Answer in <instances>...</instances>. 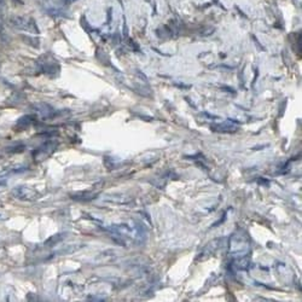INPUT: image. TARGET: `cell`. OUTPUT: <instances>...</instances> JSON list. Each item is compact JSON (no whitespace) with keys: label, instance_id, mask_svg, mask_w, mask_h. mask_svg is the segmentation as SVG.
Instances as JSON below:
<instances>
[{"label":"cell","instance_id":"obj_1","mask_svg":"<svg viewBox=\"0 0 302 302\" xmlns=\"http://www.w3.org/2000/svg\"><path fill=\"white\" fill-rule=\"evenodd\" d=\"M12 195L18 198V200H22V201H32L34 200V194L27 189V188H16L12 190Z\"/></svg>","mask_w":302,"mask_h":302},{"label":"cell","instance_id":"obj_2","mask_svg":"<svg viewBox=\"0 0 302 302\" xmlns=\"http://www.w3.org/2000/svg\"><path fill=\"white\" fill-rule=\"evenodd\" d=\"M30 120H32V117H29V116H23V117H21V118L18 120L17 124H18L19 127H27V126L30 124Z\"/></svg>","mask_w":302,"mask_h":302},{"label":"cell","instance_id":"obj_3","mask_svg":"<svg viewBox=\"0 0 302 302\" xmlns=\"http://www.w3.org/2000/svg\"><path fill=\"white\" fill-rule=\"evenodd\" d=\"M23 149H24V146H16V148L11 146V148H7L6 150L8 152H18V151H23Z\"/></svg>","mask_w":302,"mask_h":302},{"label":"cell","instance_id":"obj_4","mask_svg":"<svg viewBox=\"0 0 302 302\" xmlns=\"http://www.w3.org/2000/svg\"><path fill=\"white\" fill-rule=\"evenodd\" d=\"M4 185H6V183L5 181H0V186H4Z\"/></svg>","mask_w":302,"mask_h":302},{"label":"cell","instance_id":"obj_5","mask_svg":"<svg viewBox=\"0 0 302 302\" xmlns=\"http://www.w3.org/2000/svg\"><path fill=\"white\" fill-rule=\"evenodd\" d=\"M0 217H1V215H0Z\"/></svg>","mask_w":302,"mask_h":302}]
</instances>
